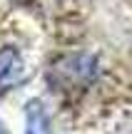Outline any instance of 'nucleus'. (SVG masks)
Segmentation results:
<instances>
[{"mask_svg":"<svg viewBox=\"0 0 132 134\" xmlns=\"http://www.w3.org/2000/svg\"><path fill=\"white\" fill-rule=\"evenodd\" d=\"M0 134H8V132H5V127H3V122H0Z\"/></svg>","mask_w":132,"mask_h":134,"instance_id":"7ed1b4c3","label":"nucleus"},{"mask_svg":"<svg viewBox=\"0 0 132 134\" xmlns=\"http://www.w3.org/2000/svg\"><path fill=\"white\" fill-rule=\"evenodd\" d=\"M28 70H25V60L18 47L5 45L0 47V90H13L25 80Z\"/></svg>","mask_w":132,"mask_h":134,"instance_id":"f257e3e1","label":"nucleus"},{"mask_svg":"<svg viewBox=\"0 0 132 134\" xmlns=\"http://www.w3.org/2000/svg\"><path fill=\"white\" fill-rule=\"evenodd\" d=\"M25 134H50V117L40 99L25 104Z\"/></svg>","mask_w":132,"mask_h":134,"instance_id":"f03ea898","label":"nucleus"}]
</instances>
